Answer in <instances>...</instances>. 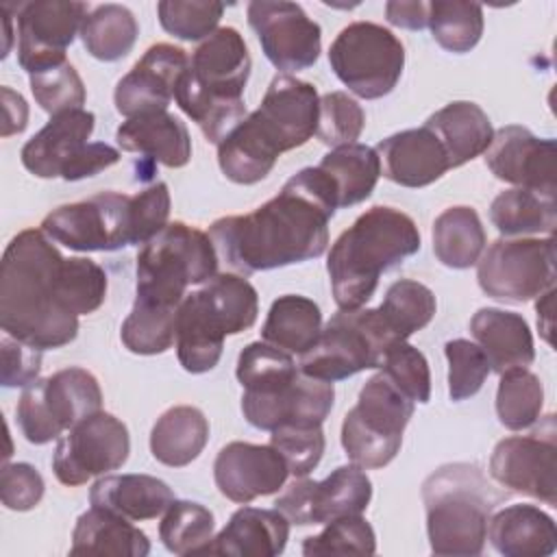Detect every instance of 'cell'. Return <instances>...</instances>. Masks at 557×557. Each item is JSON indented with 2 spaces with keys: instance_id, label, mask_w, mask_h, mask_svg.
Returning a JSON list of instances; mask_svg holds the SVG:
<instances>
[{
  "instance_id": "obj_1",
  "label": "cell",
  "mask_w": 557,
  "mask_h": 557,
  "mask_svg": "<svg viewBox=\"0 0 557 557\" xmlns=\"http://www.w3.org/2000/svg\"><path fill=\"white\" fill-rule=\"evenodd\" d=\"M337 198L315 168L296 172L281 191L246 215H226L209 226L215 252L242 276L318 259L329 246Z\"/></svg>"
},
{
  "instance_id": "obj_2",
  "label": "cell",
  "mask_w": 557,
  "mask_h": 557,
  "mask_svg": "<svg viewBox=\"0 0 557 557\" xmlns=\"http://www.w3.org/2000/svg\"><path fill=\"white\" fill-rule=\"evenodd\" d=\"M65 257L41 228H24L0 263V326L39 350L61 348L78 333V318L59 298Z\"/></svg>"
},
{
  "instance_id": "obj_3",
  "label": "cell",
  "mask_w": 557,
  "mask_h": 557,
  "mask_svg": "<svg viewBox=\"0 0 557 557\" xmlns=\"http://www.w3.org/2000/svg\"><path fill=\"white\" fill-rule=\"evenodd\" d=\"M318 109L320 98L311 83L276 74L257 111L218 144L222 174L237 185L263 181L283 152L305 146L315 135Z\"/></svg>"
},
{
  "instance_id": "obj_4",
  "label": "cell",
  "mask_w": 557,
  "mask_h": 557,
  "mask_svg": "<svg viewBox=\"0 0 557 557\" xmlns=\"http://www.w3.org/2000/svg\"><path fill=\"white\" fill-rule=\"evenodd\" d=\"M420 250L416 222L394 207L361 213L331 246L326 270L339 309H359L376 292L379 278Z\"/></svg>"
},
{
  "instance_id": "obj_5",
  "label": "cell",
  "mask_w": 557,
  "mask_h": 557,
  "mask_svg": "<svg viewBox=\"0 0 557 557\" xmlns=\"http://www.w3.org/2000/svg\"><path fill=\"white\" fill-rule=\"evenodd\" d=\"M250 67L246 41L233 26L218 28L191 52L174 100L207 141L220 144L246 117L244 89Z\"/></svg>"
},
{
  "instance_id": "obj_6",
  "label": "cell",
  "mask_w": 557,
  "mask_h": 557,
  "mask_svg": "<svg viewBox=\"0 0 557 557\" xmlns=\"http://www.w3.org/2000/svg\"><path fill=\"white\" fill-rule=\"evenodd\" d=\"M507 498L474 463H448L422 483L426 535L433 555L474 557L483 553L487 520Z\"/></svg>"
},
{
  "instance_id": "obj_7",
  "label": "cell",
  "mask_w": 557,
  "mask_h": 557,
  "mask_svg": "<svg viewBox=\"0 0 557 557\" xmlns=\"http://www.w3.org/2000/svg\"><path fill=\"white\" fill-rule=\"evenodd\" d=\"M259 313V296L242 274H215L185 294L176 311V357L185 372L202 374L218 366L226 335L248 331Z\"/></svg>"
},
{
  "instance_id": "obj_8",
  "label": "cell",
  "mask_w": 557,
  "mask_h": 557,
  "mask_svg": "<svg viewBox=\"0 0 557 557\" xmlns=\"http://www.w3.org/2000/svg\"><path fill=\"white\" fill-rule=\"evenodd\" d=\"M218 261L209 233L185 222H168L137 252L135 298L178 307L189 285L218 274Z\"/></svg>"
},
{
  "instance_id": "obj_9",
  "label": "cell",
  "mask_w": 557,
  "mask_h": 557,
  "mask_svg": "<svg viewBox=\"0 0 557 557\" xmlns=\"http://www.w3.org/2000/svg\"><path fill=\"white\" fill-rule=\"evenodd\" d=\"M398 344L379 309H339L322 326L318 342L300 355L298 370L326 383L361 370L381 368L385 352Z\"/></svg>"
},
{
  "instance_id": "obj_10",
  "label": "cell",
  "mask_w": 557,
  "mask_h": 557,
  "mask_svg": "<svg viewBox=\"0 0 557 557\" xmlns=\"http://www.w3.org/2000/svg\"><path fill=\"white\" fill-rule=\"evenodd\" d=\"M413 405L383 372L370 376L342 422L346 457L363 470L387 466L400 450Z\"/></svg>"
},
{
  "instance_id": "obj_11",
  "label": "cell",
  "mask_w": 557,
  "mask_h": 557,
  "mask_svg": "<svg viewBox=\"0 0 557 557\" xmlns=\"http://www.w3.org/2000/svg\"><path fill=\"white\" fill-rule=\"evenodd\" d=\"M100 407L102 389L98 379L85 368L70 366L28 383L22 389L15 413L24 437L41 446L61 437V433L100 411Z\"/></svg>"
},
{
  "instance_id": "obj_12",
  "label": "cell",
  "mask_w": 557,
  "mask_h": 557,
  "mask_svg": "<svg viewBox=\"0 0 557 557\" xmlns=\"http://www.w3.org/2000/svg\"><path fill=\"white\" fill-rule=\"evenodd\" d=\"M329 63L355 96L376 100L398 85L405 67V46L381 24L352 22L333 39Z\"/></svg>"
},
{
  "instance_id": "obj_13",
  "label": "cell",
  "mask_w": 557,
  "mask_h": 557,
  "mask_svg": "<svg viewBox=\"0 0 557 557\" xmlns=\"http://www.w3.org/2000/svg\"><path fill=\"white\" fill-rule=\"evenodd\" d=\"M555 237H500L476 261L479 287L503 302H527L555 287Z\"/></svg>"
},
{
  "instance_id": "obj_14",
  "label": "cell",
  "mask_w": 557,
  "mask_h": 557,
  "mask_svg": "<svg viewBox=\"0 0 557 557\" xmlns=\"http://www.w3.org/2000/svg\"><path fill=\"white\" fill-rule=\"evenodd\" d=\"M41 231L57 244L78 252H111L133 246L131 196L100 191L87 200L50 211Z\"/></svg>"
},
{
  "instance_id": "obj_15",
  "label": "cell",
  "mask_w": 557,
  "mask_h": 557,
  "mask_svg": "<svg viewBox=\"0 0 557 557\" xmlns=\"http://www.w3.org/2000/svg\"><path fill=\"white\" fill-rule=\"evenodd\" d=\"M128 453L131 437L126 424L100 409L59 437L52 455V470L59 483L76 487L91 476L122 468Z\"/></svg>"
},
{
  "instance_id": "obj_16",
  "label": "cell",
  "mask_w": 557,
  "mask_h": 557,
  "mask_svg": "<svg viewBox=\"0 0 557 557\" xmlns=\"http://www.w3.org/2000/svg\"><path fill=\"white\" fill-rule=\"evenodd\" d=\"M372 498V481L363 468L350 463L335 468L326 479L296 476L274 500L292 524H326L344 516L363 513Z\"/></svg>"
},
{
  "instance_id": "obj_17",
  "label": "cell",
  "mask_w": 557,
  "mask_h": 557,
  "mask_svg": "<svg viewBox=\"0 0 557 557\" xmlns=\"http://www.w3.org/2000/svg\"><path fill=\"white\" fill-rule=\"evenodd\" d=\"M11 9L17 20V63L28 76L65 63V50L89 15L85 2L72 0L17 2Z\"/></svg>"
},
{
  "instance_id": "obj_18",
  "label": "cell",
  "mask_w": 557,
  "mask_h": 557,
  "mask_svg": "<svg viewBox=\"0 0 557 557\" xmlns=\"http://www.w3.org/2000/svg\"><path fill=\"white\" fill-rule=\"evenodd\" d=\"M544 429L500 440L490 457V476L511 492L557 505V431L548 413Z\"/></svg>"
},
{
  "instance_id": "obj_19",
  "label": "cell",
  "mask_w": 557,
  "mask_h": 557,
  "mask_svg": "<svg viewBox=\"0 0 557 557\" xmlns=\"http://www.w3.org/2000/svg\"><path fill=\"white\" fill-rule=\"evenodd\" d=\"M265 59L281 72L311 67L322 50V30L296 2L255 0L246 9Z\"/></svg>"
},
{
  "instance_id": "obj_20",
  "label": "cell",
  "mask_w": 557,
  "mask_h": 557,
  "mask_svg": "<svg viewBox=\"0 0 557 557\" xmlns=\"http://www.w3.org/2000/svg\"><path fill=\"white\" fill-rule=\"evenodd\" d=\"M485 165L492 174L516 187L557 194V144L533 135L529 128L509 124L494 131L487 146Z\"/></svg>"
},
{
  "instance_id": "obj_21",
  "label": "cell",
  "mask_w": 557,
  "mask_h": 557,
  "mask_svg": "<svg viewBox=\"0 0 557 557\" xmlns=\"http://www.w3.org/2000/svg\"><path fill=\"white\" fill-rule=\"evenodd\" d=\"M333 383L298 374L292 383L268 394H242V413L248 424L261 431L278 426H318L333 409Z\"/></svg>"
},
{
  "instance_id": "obj_22",
  "label": "cell",
  "mask_w": 557,
  "mask_h": 557,
  "mask_svg": "<svg viewBox=\"0 0 557 557\" xmlns=\"http://www.w3.org/2000/svg\"><path fill=\"white\" fill-rule=\"evenodd\" d=\"M187 65L189 57L183 48L172 44L150 46L115 85L113 102L117 113L128 120L152 111H168Z\"/></svg>"
},
{
  "instance_id": "obj_23",
  "label": "cell",
  "mask_w": 557,
  "mask_h": 557,
  "mask_svg": "<svg viewBox=\"0 0 557 557\" xmlns=\"http://www.w3.org/2000/svg\"><path fill=\"white\" fill-rule=\"evenodd\" d=\"M287 474L285 459L270 444L231 442L213 461V479L220 494L239 505L278 492Z\"/></svg>"
},
{
  "instance_id": "obj_24",
  "label": "cell",
  "mask_w": 557,
  "mask_h": 557,
  "mask_svg": "<svg viewBox=\"0 0 557 557\" xmlns=\"http://www.w3.org/2000/svg\"><path fill=\"white\" fill-rule=\"evenodd\" d=\"M96 115L87 109H70L50 115L48 124L22 148V165L37 178H63L74 159L89 144Z\"/></svg>"
},
{
  "instance_id": "obj_25",
  "label": "cell",
  "mask_w": 557,
  "mask_h": 557,
  "mask_svg": "<svg viewBox=\"0 0 557 557\" xmlns=\"http://www.w3.org/2000/svg\"><path fill=\"white\" fill-rule=\"evenodd\" d=\"M374 150L381 161V174L403 187H426L450 170L446 150L424 124L381 139Z\"/></svg>"
},
{
  "instance_id": "obj_26",
  "label": "cell",
  "mask_w": 557,
  "mask_h": 557,
  "mask_svg": "<svg viewBox=\"0 0 557 557\" xmlns=\"http://www.w3.org/2000/svg\"><path fill=\"white\" fill-rule=\"evenodd\" d=\"M287 540L289 520L278 509L242 507L196 555L274 557L285 550Z\"/></svg>"
},
{
  "instance_id": "obj_27",
  "label": "cell",
  "mask_w": 557,
  "mask_h": 557,
  "mask_svg": "<svg viewBox=\"0 0 557 557\" xmlns=\"http://www.w3.org/2000/svg\"><path fill=\"white\" fill-rule=\"evenodd\" d=\"M470 335L487 357L490 370L498 374L516 368H529L535 359L529 322L516 311L496 307L479 309L470 320Z\"/></svg>"
},
{
  "instance_id": "obj_28",
  "label": "cell",
  "mask_w": 557,
  "mask_h": 557,
  "mask_svg": "<svg viewBox=\"0 0 557 557\" xmlns=\"http://www.w3.org/2000/svg\"><path fill=\"white\" fill-rule=\"evenodd\" d=\"M115 139L122 150L139 152L165 168H183L191 159L189 131L170 111L128 117L115 131Z\"/></svg>"
},
{
  "instance_id": "obj_29",
  "label": "cell",
  "mask_w": 557,
  "mask_h": 557,
  "mask_svg": "<svg viewBox=\"0 0 557 557\" xmlns=\"http://www.w3.org/2000/svg\"><path fill=\"white\" fill-rule=\"evenodd\" d=\"M487 540L505 557H548L557 548V527L535 505H509L492 511Z\"/></svg>"
},
{
  "instance_id": "obj_30",
  "label": "cell",
  "mask_w": 557,
  "mask_h": 557,
  "mask_svg": "<svg viewBox=\"0 0 557 557\" xmlns=\"http://www.w3.org/2000/svg\"><path fill=\"white\" fill-rule=\"evenodd\" d=\"M172 500V487L150 474H104L89 490L94 507L109 509L133 522L163 516Z\"/></svg>"
},
{
  "instance_id": "obj_31",
  "label": "cell",
  "mask_w": 557,
  "mask_h": 557,
  "mask_svg": "<svg viewBox=\"0 0 557 557\" xmlns=\"http://www.w3.org/2000/svg\"><path fill=\"white\" fill-rule=\"evenodd\" d=\"M424 126L440 139L450 168H459L483 154L494 135L487 113L470 100L448 102L429 115Z\"/></svg>"
},
{
  "instance_id": "obj_32",
  "label": "cell",
  "mask_w": 557,
  "mask_h": 557,
  "mask_svg": "<svg viewBox=\"0 0 557 557\" xmlns=\"http://www.w3.org/2000/svg\"><path fill=\"white\" fill-rule=\"evenodd\" d=\"M72 555H111V557H146L150 540L133 520L102 507H89L78 516L72 531Z\"/></svg>"
},
{
  "instance_id": "obj_33",
  "label": "cell",
  "mask_w": 557,
  "mask_h": 557,
  "mask_svg": "<svg viewBox=\"0 0 557 557\" xmlns=\"http://www.w3.org/2000/svg\"><path fill=\"white\" fill-rule=\"evenodd\" d=\"M209 442V420L198 407L176 405L161 413L150 431L152 457L170 468L189 466Z\"/></svg>"
},
{
  "instance_id": "obj_34",
  "label": "cell",
  "mask_w": 557,
  "mask_h": 557,
  "mask_svg": "<svg viewBox=\"0 0 557 557\" xmlns=\"http://www.w3.org/2000/svg\"><path fill=\"white\" fill-rule=\"evenodd\" d=\"M320 331V307L307 296L285 294L270 305L268 318L261 326V337L289 355H305L318 342Z\"/></svg>"
},
{
  "instance_id": "obj_35",
  "label": "cell",
  "mask_w": 557,
  "mask_h": 557,
  "mask_svg": "<svg viewBox=\"0 0 557 557\" xmlns=\"http://www.w3.org/2000/svg\"><path fill=\"white\" fill-rule=\"evenodd\" d=\"M490 220L505 237L553 235L557 226V202L555 196L511 187L492 200Z\"/></svg>"
},
{
  "instance_id": "obj_36",
  "label": "cell",
  "mask_w": 557,
  "mask_h": 557,
  "mask_svg": "<svg viewBox=\"0 0 557 557\" xmlns=\"http://www.w3.org/2000/svg\"><path fill=\"white\" fill-rule=\"evenodd\" d=\"M318 168L329 176L335 189L337 209L352 207L370 198L381 176L376 150L357 141L333 148L322 157Z\"/></svg>"
},
{
  "instance_id": "obj_37",
  "label": "cell",
  "mask_w": 557,
  "mask_h": 557,
  "mask_svg": "<svg viewBox=\"0 0 557 557\" xmlns=\"http://www.w3.org/2000/svg\"><path fill=\"white\" fill-rule=\"evenodd\" d=\"M485 244V228L472 207H448L433 222V252L446 268L466 270L474 265L483 255Z\"/></svg>"
},
{
  "instance_id": "obj_38",
  "label": "cell",
  "mask_w": 557,
  "mask_h": 557,
  "mask_svg": "<svg viewBox=\"0 0 557 557\" xmlns=\"http://www.w3.org/2000/svg\"><path fill=\"white\" fill-rule=\"evenodd\" d=\"M139 35V24L131 9L122 4H100L89 11L81 26L85 50L104 63L124 59Z\"/></svg>"
},
{
  "instance_id": "obj_39",
  "label": "cell",
  "mask_w": 557,
  "mask_h": 557,
  "mask_svg": "<svg viewBox=\"0 0 557 557\" xmlns=\"http://www.w3.org/2000/svg\"><path fill=\"white\" fill-rule=\"evenodd\" d=\"M178 307L135 298L126 315L120 339L135 355H161L172 348L176 337Z\"/></svg>"
},
{
  "instance_id": "obj_40",
  "label": "cell",
  "mask_w": 557,
  "mask_h": 557,
  "mask_svg": "<svg viewBox=\"0 0 557 557\" xmlns=\"http://www.w3.org/2000/svg\"><path fill=\"white\" fill-rule=\"evenodd\" d=\"M435 294L411 278H400L389 285L379 313L396 342H407L416 331L424 329L435 315Z\"/></svg>"
},
{
  "instance_id": "obj_41",
  "label": "cell",
  "mask_w": 557,
  "mask_h": 557,
  "mask_svg": "<svg viewBox=\"0 0 557 557\" xmlns=\"http://www.w3.org/2000/svg\"><path fill=\"white\" fill-rule=\"evenodd\" d=\"M433 39L448 52H470L483 35V9L476 2L435 0L429 2V20Z\"/></svg>"
},
{
  "instance_id": "obj_42",
  "label": "cell",
  "mask_w": 557,
  "mask_h": 557,
  "mask_svg": "<svg viewBox=\"0 0 557 557\" xmlns=\"http://www.w3.org/2000/svg\"><path fill=\"white\" fill-rule=\"evenodd\" d=\"M544 407V387L540 376L527 368L500 374L496 389V416L509 431H522L540 420Z\"/></svg>"
},
{
  "instance_id": "obj_43",
  "label": "cell",
  "mask_w": 557,
  "mask_h": 557,
  "mask_svg": "<svg viewBox=\"0 0 557 557\" xmlns=\"http://www.w3.org/2000/svg\"><path fill=\"white\" fill-rule=\"evenodd\" d=\"M235 376L244 392L268 394L292 383L298 376V366L289 352L268 342H252L239 352Z\"/></svg>"
},
{
  "instance_id": "obj_44",
  "label": "cell",
  "mask_w": 557,
  "mask_h": 557,
  "mask_svg": "<svg viewBox=\"0 0 557 557\" xmlns=\"http://www.w3.org/2000/svg\"><path fill=\"white\" fill-rule=\"evenodd\" d=\"M213 513L194 500H172L163 511L159 537L174 555H196L213 537Z\"/></svg>"
},
{
  "instance_id": "obj_45",
  "label": "cell",
  "mask_w": 557,
  "mask_h": 557,
  "mask_svg": "<svg viewBox=\"0 0 557 557\" xmlns=\"http://www.w3.org/2000/svg\"><path fill=\"white\" fill-rule=\"evenodd\" d=\"M107 272L87 257H70L63 261L59 278L61 305L78 315H89L107 298Z\"/></svg>"
},
{
  "instance_id": "obj_46",
  "label": "cell",
  "mask_w": 557,
  "mask_h": 557,
  "mask_svg": "<svg viewBox=\"0 0 557 557\" xmlns=\"http://www.w3.org/2000/svg\"><path fill=\"white\" fill-rule=\"evenodd\" d=\"M376 535L372 524L357 516H344L326 522L324 531L309 535L302 542V555H374Z\"/></svg>"
},
{
  "instance_id": "obj_47",
  "label": "cell",
  "mask_w": 557,
  "mask_h": 557,
  "mask_svg": "<svg viewBox=\"0 0 557 557\" xmlns=\"http://www.w3.org/2000/svg\"><path fill=\"white\" fill-rule=\"evenodd\" d=\"M224 4L215 0H161L157 4L159 24L165 33L183 41H200L218 30Z\"/></svg>"
},
{
  "instance_id": "obj_48",
  "label": "cell",
  "mask_w": 557,
  "mask_h": 557,
  "mask_svg": "<svg viewBox=\"0 0 557 557\" xmlns=\"http://www.w3.org/2000/svg\"><path fill=\"white\" fill-rule=\"evenodd\" d=\"M30 91L35 102L50 115L70 111V109H83L87 91L83 85V78L78 76L76 67L65 61L61 65L48 67L44 72L30 74Z\"/></svg>"
},
{
  "instance_id": "obj_49",
  "label": "cell",
  "mask_w": 557,
  "mask_h": 557,
  "mask_svg": "<svg viewBox=\"0 0 557 557\" xmlns=\"http://www.w3.org/2000/svg\"><path fill=\"white\" fill-rule=\"evenodd\" d=\"M366 126V113L361 104L346 91H331L320 98L318 109V131L322 144L346 146L355 144Z\"/></svg>"
},
{
  "instance_id": "obj_50",
  "label": "cell",
  "mask_w": 557,
  "mask_h": 557,
  "mask_svg": "<svg viewBox=\"0 0 557 557\" xmlns=\"http://www.w3.org/2000/svg\"><path fill=\"white\" fill-rule=\"evenodd\" d=\"M444 352L448 359V394L455 403H461L470 396H474L490 370L487 357L483 355V350L470 342V339H450L444 344Z\"/></svg>"
},
{
  "instance_id": "obj_51",
  "label": "cell",
  "mask_w": 557,
  "mask_h": 557,
  "mask_svg": "<svg viewBox=\"0 0 557 557\" xmlns=\"http://www.w3.org/2000/svg\"><path fill=\"white\" fill-rule=\"evenodd\" d=\"M381 372L413 403H429L431 370L426 357L411 344H394L381 363Z\"/></svg>"
},
{
  "instance_id": "obj_52",
  "label": "cell",
  "mask_w": 557,
  "mask_h": 557,
  "mask_svg": "<svg viewBox=\"0 0 557 557\" xmlns=\"http://www.w3.org/2000/svg\"><path fill=\"white\" fill-rule=\"evenodd\" d=\"M270 446H274L287 463L294 476H307L318 468L324 455V433L318 426H278L270 435Z\"/></svg>"
},
{
  "instance_id": "obj_53",
  "label": "cell",
  "mask_w": 557,
  "mask_h": 557,
  "mask_svg": "<svg viewBox=\"0 0 557 557\" xmlns=\"http://www.w3.org/2000/svg\"><path fill=\"white\" fill-rule=\"evenodd\" d=\"M170 189L163 181L152 183L144 191L131 196V233L133 246L152 239L170 218Z\"/></svg>"
},
{
  "instance_id": "obj_54",
  "label": "cell",
  "mask_w": 557,
  "mask_h": 557,
  "mask_svg": "<svg viewBox=\"0 0 557 557\" xmlns=\"http://www.w3.org/2000/svg\"><path fill=\"white\" fill-rule=\"evenodd\" d=\"M46 483L39 470L26 461L4 463L0 472V500L11 511H28L44 498Z\"/></svg>"
},
{
  "instance_id": "obj_55",
  "label": "cell",
  "mask_w": 557,
  "mask_h": 557,
  "mask_svg": "<svg viewBox=\"0 0 557 557\" xmlns=\"http://www.w3.org/2000/svg\"><path fill=\"white\" fill-rule=\"evenodd\" d=\"M0 350H2L0 383L4 387H26L35 379H39L44 350L26 342H20L7 333L0 339Z\"/></svg>"
},
{
  "instance_id": "obj_56",
  "label": "cell",
  "mask_w": 557,
  "mask_h": 557,
  "mask_svg": "<svg viewBox=\"0 0 557 557\" xmlns=\"http://www.w3.org/2000/svg\"><path fill=\"white\" fill-rule=\"evenodd\" d=\"M120 161V150L104 141H89L83 152L74 159V163L63 174V181H81L96 176L98 172L115 165Z\"/></svg>"
},
{
  "instance_id": "obj_57",
  "label": "cell",
  "mask_w": 557,
  "mask_h": 557,
  "mask_svg": "<svg viewBox=\"0 0 557 557\" xmlns=\"http://www.w3.org/2000/svg\"><path fill=\"white\" fill-rule=\"evenodd\" d=\"M385 17L389 24L407 30H422L429 20V4L420 0L400 2L392 0L385 4Z\"/></svg>"
},
{
  "instance_id": "obj_58",
  "label": "cell",
  "mask_w": 557,
  "mask_h": 557,
  "mask_svg": "<svg viewBox=\"0 0 557 557\" xmlns=\"http://www.w3.org/2000/svg\"><path fill=\"white\" fill-rule=\"evenodd\" d=\"M2 137L22 133L28 124V104L11 87H2Z\"/></svg>"
},
{
  "instance_id": "obj_59",
  "label": "cell",
  "mask_w": 557,
  "mask_h": 557,
  "mask_svg": "<svg viewBox=\"0 0 557 557\" xmlns=\"http://www.w3.org/2000/svg\"><path fill=\"white\" fill-rule=\"evenodd\" d=\"M537 298H540V300H537V305H535V309H537V326H540V333H542L544 342H546V344H553L550 333H553V302H555V287L546 289V292H544V294H540Z\"/></svg>"
},
{
  "instance_id": "obj_60",
  "label": "cell",
  "mask_w": 557,
  "mask_h": 557,
  "mask_svg": "<svg viewBox=\"0 0 557 557\" xmlns=\"http://www.w3.org/2000/svg\"><path fill=\"white\" fill-rule=\"evenodd\" d=\"M0 13H2V24H4V48H2V59L9 54L11 50V44H13V28H11V22H13V9L9 2H4L0 7Z\"/></svg>"
}]
</instances>
